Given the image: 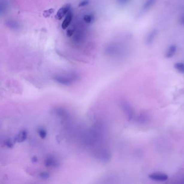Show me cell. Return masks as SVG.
<instances>
[{
  "instance_id": "18",
  "label": "cell",
  "mask_w": 184,
  "mask_h": 184,
  "mask_svg": "<svg viewBox=\"0 0 184 184\" xmlns=\"http://www.w3.org/2000/svg\"><path fill=\"white\" fill-rule=\"evenodd\" d=\"M180 23H181V25H184V15H183V16L180 18Z\"/></svg>"
},
{
  "instance_id": "4",
  "label": "cell",
  "mask_w": 184,
  "mask_h": 184,
  "mask_svg": "<svg viewBox=\"0 0 184 184\" xmlns=\"http://www.w3.org/2000/svg\"><path fill=\"white\" fill-rule=\"evenodd\" d=\"M6 24L8 27L13 30H19L21 28V25L19 23L14 19H7Z\"/></svg>"
},
{
  "instance_id": "6",
  "label": "cell",
  "mask_w": 184,
  "mask_h": 184,
  "mask_svg": "<svg viewBox=\"0 0 184 184\" xmlns=\"http://www.w3.org/2000/svg\"><path fill=\"white\" fill-rule=\"evenodd\" d=\"M72 17H73V14L72 13V11L70 10L66 15L65 19L62 23V28L63 29H66V28L69 27V25H70L72 20Z\"/></svg>"
},
{
  "instance_id": "7",
  "label": "cell",
  "mask_w": 184,
  "mask_h": 184,
  "mask_svg": "<svg viewBox=\"0 0 184 184\" xmlns=\"http://www.w3.org/2000/svg\"><path fill=\"white\" fill-rule=\"evenodd\" d=\"M28 136V132L26 130H22L17 135L15 138V141L18 143H22L27 139Z\"/></svg>"
},
{
  "instance_id": "14",
  "label": "cell",
  "mask_w": 184,
  "mask_h": 184,
  "mask_svg": "<svg viewBox=\"0 0 184 184\" xmlns=\"http://www.w3.org/2000/svg\"><path fill=\"white\" fill-rule=\"evenodd\" d=\"M38 133H39V136L42 139H44L47 136V132L44 129H39V131H38Z\"/></svg>"
},
{
  "instance_id": "5",
  "label": "cell",
  "mask_w": 184,
  "mask_h": 184,
  "mask_svg": "<svg viewBox=\"0 0 184 184\" xmlns=\"http://www.w3.org/2000/svg\"><path fill=\"white\" fill-rule=\"evenodd\" d=\"M70 11V6L69 5H66V6H64L63 7H62V8H60L58 11L57 15H56V18L57 19H61L62 18H63L65 15H66L67 14L69 13V11Z\"/></svg>"
},
{
  "instance_id": "15",
  "label": "cell",
  "mask_w": 184,
  "mask_h": 184,
  "mask_svg": "<svg viewBox=\"0 0 184 184\" xmlns=\"http://www.w3.org/2000/svg\"><path fill=\"white\" fill-rule=\"evenodd\" d=\"M39 177L43 179H47L49 177V174L47 172H42L39 174Z\"/></svg>"
},
{
  "instance_id": "1",
  "label": "cell",
  "mask_w": 184,
  "mask_h": 184,
  "mask_svg": "<svg viewBox=\"0 0 184 184\" xmlns=\"http://www.w3.org/2000/svg\"><path fill=\"white\" fill-rule=\"evenodd\" d=\"M78 74L76 72H69L63 74H58L53 77V80L59 84L68 85L79 79Z\"/></svg>"
},
{
  "instance_id": "16",
  "label": "cell",
  "mask_w": 184,
  "mask_h": 184,
  "mask_svg": "<svg viewBox=\"0 0 184 184\" xmlns=\"http://www.w3.org/2000/svg\"><path fill=\"white\" fill-rule=\"evenodd\" d=\"M6 145L8 147H10V148H11L12 147L13 145H14V144H13V141L11 140H7L6 142Z\"/></svg>"
},
{
  "instance_id": "2",
  "label": "cell",
  "mask_w": 184,
  "mask_h": 184,
  "mask_svg": "<svg viewBox=\"0 0 184 184\" xmlns=\"http://www.w3.org/2000/svg\"><path fill=\"white\" fill-rule=\"evenodd\" d=\"M149 178L156 181H164L168 180V176L164 173H152L149 176Z\"/></svg>"
},
{
  "instance_id": "9",
  "label": "cell",
  "mask_w": 184,
  "mask_h": 184,
  "mask_svg": "<svg viewBox=\"0 0 184 184\" xmlns=\"http://www.w3.org/2000/svg\"><path fill=\"white\" fill-rule=\"evenodd\" d=\"M156 1V0H147L146 1L145 3L143 6V10H146L150 8L154 4Z\"/></svg>"
},
{
  "instance_id": "12",
  "label": "cell",
  "mask_w": 184,
  "mask_h": 184,
  "mask_svg": "<svg viewBox=\"0 0 184 184\" xmlns=\"http://www.w3.org/2000/svg\"><path fill=\"white\" fill-rule=\"evenodd\" d=\"M156 35H157V31H152L151 33L149 34V35H148L147 38V39H146L147 43L148 44L151 43L152 42V41H153V40L154 39V38H155V37L156 36Z\"/></svg>"
},
{
  "instance_id": "11",
  "label": "cell",
  "mask_w": 184,
  "mask_h": 184,
  "mask_svg": "<svg viewBox=\"0 0 184 184\" xmlns=\"http://www.w3.org/2000/svg\"><path fill=\"white\" fill-rule=\"evenodd\" d=\"M174 68L178 70L179 72L184 74V63L181 62L176 63L174 66Z\"/></svg>"
},
{
  "instance_id": "19",
  "label": "cell",
  "mask_w": 184,
  "mask_h": 184,
  "mask_svg": "<svg viewBox=\"0 0 184 184\" xmlns=\"http://www.w3.org/2000/svg\"><path fill=\"white\" fill-rule=\"evenodd\" d=\"M86 4H87V2H86V1H83V2H82V3H81V4H80V6H85V5H86Z\"/></svg>"
},
{
  "instance_id": "13",
  "label": "cell",
  "mask_w": 184,
  "mask_h": 184,
  "mask_svg": "<svg viewBox=\"0 0 184 184\" xmlns=\"http://www.w3.org/2000/svg\"><path fill=\"white\" fill-rule=\"evenodd\" d=\"M84 21L87 23H90L91 22H92L94 20V15L91 14H88L85 15V16L83 17Z\"/></svg>"
},
{
  "instance_id": "10",
  "label": "cell",
  "mask_w": 184,
  "mask_h": 184,
  "mask_svg": "<svg viewBox=\"0 0 184 184\" xmlns=\"http://www.w3.org/2000/svg\"><path fill=\"white\" fill-rule=\"evenodd\" d=\"M1 14L2 15L3 13H6V10L8 8V3L5 0H1Z\"/></svg>"
},
{
  "instance_id": "17",
  "label": "cell",
  "mask_w": 184,
  "mask_h": 184,
  "mask_svg": "<svg viewBox=\"0 0 184 184\" xmlns=\"http://www.w3.org/2000/svg\"><path fill=\"white\" fill-rule=\"evenodd\" d=\"M37 160H38V159H37V158L36 157H34L32 159H31V162H37Z\"/></svg>"
},
{
  "instance_id": "3",
  "label": "cell",
  "mask_w": 184,
  "mask_h": 184,
  "mask_svg": "<svg viewBox=\"0 0 184 184\" xmlns=\"http://www.w3.org/2000/svg\"><path fill=\"white\" fill-rule=\"evenodd\" d=\"M44 164L45 166L47 168H56L58 165L57 160L55 157L52 156H50L46 158Z\"/></svg>"
},
{
  "instance_id": "8",
  "label": "cell",
  "mask_w": 184,
  "mask_h": 184,
  "mask_svg": "<svg viewBox=\"0 0 184 184\" xmlns=\"http://www.w3.org/2000/svg\"><path fill=\"white\" fill-rule=\"evenodd\" d=\"M177 47L176 45H172L170 47H169V48L168 49V51L165 54V57L168 58H169L172 57L174 55H175L176 51H177Z\"/></svg>"
}]
</instances>
